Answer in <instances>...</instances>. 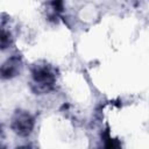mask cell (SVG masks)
I'll use <instances>...</instances> for the list:
<instances>
[{"label":"cell","mask_w":149,"mask_h":149,"mask_svg":"<svg viewBox=\"0 0 149 149\" xmlns=\"http://www.w3.org/2000/svg\"><path fill=\"white\" fill-rule=\"evenodd\" d=\"M30 87L36 94H45L55 88L57 81L56 69L45 63L38 62L30 69Z\"/></svg>","instance_id":"6da1fadb"},{"label":"cell","mask_w":149,"mask_h":149,"mask_svg":"<svg viewBox=\"0 0 149 149\" xmlns=\"http://www.w3.org/2000/svg\"><path fill=\"white\" fill-rule=\"evenodd\" d=\"M35 127V118L34 115L26 109H17L14 112L10 119V128L12 130L21 137H28Z\"/></svg>","instance_id":"7a4b0ae2"},{"label":"cell","mask_w":149,"mask_h":149,"mask_svg":"<svg viewBox=\"0 0 149 149\" xmlns=\"http://www.w3.org/2000/svg\"><path fill=\"white\" fill-rule=\"evenodd\" d=\"M22 70V58L17 55L9 57L0 65V78L8 80L17 77Z\"/></svg>","instance_id":"3957f363"},{"label":"cell","mask_w":149,"mask_h":149,"mask_svg":"<svg viewBox=\"0 0 149 149\" xmlns=\"http://www.w3.org/2000/svg\"><path fill=\"white\" fill-rule=\"evenodd\" d=\"M12 44H13L12 34L5 28H0V51L8 49Z\"/></svg>","instance_id":"277c9868"},{"label":"cell","mask_w":149,"mask_h":149,"mask_svg":"<svg viewBox=\"0 0 149 149\" xmlns=\"http://www.w3.org/2000/svg\"><path fill=\"white\" fill-rule=\"evenodd\" d=\"M64 12V1L63 0H51L50 1V16L57 17Z\"/></svg>","instance_id":"5b68a950"}]
</instances>
